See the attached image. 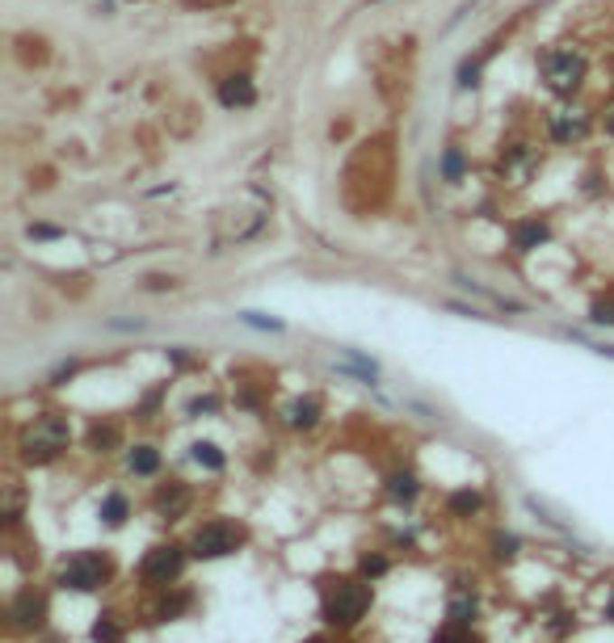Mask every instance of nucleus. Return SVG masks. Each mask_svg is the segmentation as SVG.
<instances>
[{
    "label": "nucleus",
    "mask_w": 614,
    "mask_h": 643,
    "mask_svg": "<svg viewBox=\"0 0 614 643\" xmlns=\"http://www.w3.org/2000/svg\"><path fill=\"white\" fill-rule=\"evenodd\" d=\"M370 593L367 581H349V576H337V581L324 584V597H320V619L329 622V627H358V622L367 619Z\"/></svg>",
    "instance_id": "nucleus-1"
},
{
    "label": "nucleus",
    "mask_w": 614,
    "mask_h": 643,
    "mask_svg": "<svg viewBox=\"0 0 614 643\" xmlns=\"http://www.w3.org/2000/svg\"><path fill=\"white\" fill-rule=\"evenodd\" d=\"M68 442H72V425H68V416L63 413H42L34 416V425H25L22 433V459L25 462H55L68 450Z\"/></svg>",
    "instance_id": "nucleus-2"
},
{
    "label": "nucleus",
    "mask_w": 614,
    "mask_h": 643,
    "mask_svg": "<svg viewBox=\"0 0 614 643\" xmlns=\"http://www.w3.org/2000/svg\"><path fill=\"white\" fill-rule=\"evenodd\" d=\"M543 80L552 89L555 98H572L581 85H585V72H590V60H585V51L577 47H552L543 51Z\"/></svg>",
    "instance_id": "nucleus-3"
},
{
    "label": "nucleus",
    "mask_w": 614,
    "mask_h": 643,
    "mask_svg": "<svg viewBox=\"0 0 614 643\" xmlns=\"http://www.w3.org/2000/svg\"><path fill=\"white\" fill-rule=\"evenodd\" d=\"M245 543V530L232 522H207L198 526L194 538H190V555L194 559H223V555H236Z\"/></svg>",
    "instance_id": "nucleus-4"
},
{
    "label": "nucleus",
    "mask_w": 614,
    "mask_h": 643,
    "mask_svg": "<svg viewBox=\"0 0 614 643\" xmlns=\"http://www.w3.org/2000/svg\"><path fill=\"white\" fill-rule=\"evenodd\" d=\"M110 581V559L93 555V551H80L60 568V584L63 589H76V593H93Z\"/></svg>",
    "instance_id": "nucleus-5"
},
{
    "label": "nucleus",
    "mask_w": 614,
    "mask_h": 643,
    "mask_svg": "<svg viewBox=\"0 0 614 643\" xmlns=\"http://www.w3.org/2000/svg\"><path fill=\"white\" fill-rule=\"evenodd\" d=\"M185 568V551L177 543H160L152 546L148 555H144V564H139V581L152 584V589H169L177 576H181Z\"/></svg>",
    "instance_id": "nucleus-6"
},
{
    "label": "nucleus",
    "mask_w": 614,
    "mask_h": 643,
    "mask_svg": "<svg viewBox=\"0 0 614 643\" xmlns=\"http://www.w3.org/2000/svg\"><path fill=\"white\" fill-rule=\"evenodd\" d=\"M9 619L17 631H42V622H47V597L38 593V589H22V593L13 597Z\"/></svg>",
    "instance_id": "nucleus-7"
},
{
    "label": "nucleus",
    "mask_w": 614,
    "mask_h": 643,
    "mask_svg": "<svg viewBox=\"0 0 614 643\" xmlns=\"http://www.w3.org/2000/svg\"><path fill=\"white\" fill-rule=\"evenodd\" d=\"M547 131H552L555 144H581L590 135V114L577 106L555 109V114H547Z\"/></svg>",
    "instance_id": "nucleus-8"
},
{
    "label": "nucleus",
    "mask_w": 614,
    "mask_h": 643,
    "mask_svg": "<svg viewBox=\"0 0 614 643\" xmlns=\"http://www.w3.org/2000/svg\"><path fill=\"white\" fill-rule=\"evenodd\" d=\"M152 509H156V517H164V522H177V517L190 509V488H185L181 480H172V484H160L156 497H152Z\"/></svg>",
    "instance_id": "nucleus-9"
},
{
    "label": "nucleus",
    "mask_w": 614,
    "mask_h": 643,
    "mask_svg": "<svg viewBox=\"0 0 614 643\" xmlns=\"http://www.w3.org/2000/svg\"><path fill=\"white\" fill-rule=\"evenodd\" d=\"M535 169H539V152H535L530 144H514V147H505L501 152V172L514 185H522Z\"/></svg>",
    "instance_id": "nucleus-10"
},
{
    "label": "nucleus",
    "mask_w": 614,
    "mask_h": 643,
    "mask_svg": "<svg viewBox=\"0 0 614 643\" xmlns=\"http://www.w3.org/2000/svg\"><path fill=\"white\" fill-rule=\"evenodd\" d=\"M509 240H514V248L517 253H535L539 244H547L552 240V223L547 219H517L514 223V231H509Z\"/></svg>",
    "instance_id": "nucleus-11"
},
{
    "label": "nucleus",
    "mask_w": 614,
    "mask_h": 643,
    "mask_svg": "<svg viewBox=\"0 0 614 643\" xmlns=\"http://www.w3.org/2000/svg\"><path fill=\"white\" fill-rule=\"evenodd\" d=\"M219 101L228 109H248L253 101H257V89H253V80H248L245 72L223 76V80H219Z\"/></svg>",
    "instance_id": "nucleus-12"
},
{
    "label": "nucleus",
    "mask_w": 614,
    "mask_h": 643,
    "mask_svg": "<svg viewBox=\"0 0 614 643\" xmlns=\"http://www.w3.org/2000/svg\"><path fill=\"white\" fill-rule=\"evenodd\" d=\"M118 442H123V429L114 425V421H93L88 425V450L93 454H110Z\"/></svg>",
    "instance_id": "nucleus-13"
},
{
    "label": "nucleus",
    "mask_w": 614,
    "mask_h": 643,
    "mask_svg": "<svg viewBox=\"0 0 614 643\" xmlns=\"http://www.w3.org/2000/svg\"><path fill=\"white\" fill-rule=\"evenodd\" d=\"M283 416H286V425H291V429H312L320 421V400H312V396H303V400H291Z\"/></svg>",
    "instance_id": "nucleus-14"
},
{
    "label": "nucleus",
    "mask_w": 614,
    "mask_h": 643,
    "mask_svg": "<svg viewBox=\"0 0 614 643\" xmlns=\"http://www.w3.org/2000/svg\"><path fill=\"white\" fill-rule=\"evenodd\" d=\"M421 484H417V475L413 471H395L392 480H387V497L400 500V505H408V500H417Z\"/></svg>",
    "instance_id": "nucleus-15"
},
{
    "label": "nucleus",
    "mask_w": 614,
    "mask_h": 643,
    "mask_svg": "<svg viewBox=\"0 0 614 643\" xmlns=\"http://www.w3.org/2000/svg\"><path fill=\"white\" fill-rule=\"evenodd\" d=\"M126 467H131V475H156L160 471L156 446H135L131 454H126Z\"/></svg>",
    "instance_id": "nucleus-16"
},
{
    "label": "nucleus",
    "mask_w": 614,
    "mask_h": 643,
    "mask_svg": "<svg viewBox=\"0 0 614 643\" xmlns=\"http://www.w3.org/2000/svg\"><path fill=\"white\" fill-rule=\"evenodd\" d=\"M479 505H484V497H479L476 488H459V492H451V500H446V509L455 513V517H471V513H479Z\"/></svg>",
    "instance_id": "nucleus-17"
},
{
    "label": "nucleus",
    "mask_w": 614,
    "mask_h": 643,
    "mask_svg": "<svg viewBox=\"0 0 614 643\" xmlns=\"http://www.w3.org/2000/svg\"><path fill=\"white\" fill-rule=\"evenodd\" d=\"M126 517H131V500L123 492H110V497L101 500V522L106 526H123Z\"/></svg>",
    "instance_id": "nucleus-18"
},
{
    "label": "nucleus",
    "mask_w": 614,
    "mask_h": 643,
    "mask_svg": "<svg viewBox=\"0 0 614 643\" xmlns=\"http://www.w3.org/2000/svg\"><path fill=\"white\" fill-rule=\"evenodd\" d=\"M190 459H194L198 467H207V471H223V462H228L215 442H194V446H190Z\"/></svg>",
    "instance_id": "nucleus-19"
},
{
    "label": "nucleus",
    "mask_w": 614,
    "mask_h": 643,
    "mask_svg": "<svg viewBox=\"0 0 614 643\" xmlns=\"http://www.w3.org/2000/svg\"><path fill=\"white\" fill-rule=\"evenodd\" d=\"M194 606V593H172V597H164L156 606V619L164 622V619H177V614H185V610Z\"/></svg>",
    "instance_id": "nucleus-20"
},
{
    "label": "nucleus",
    "mask_w": 614,
    "mask_h": 643,
    "mask_svg": "<svg viewBox=\"0 0 614 643\" xmlns=\"http://www.w3.org/2000/svg\"><path fill=\"white\" fill-rule=\"evenodd\" d=\"M433 643H479V639L471 635V622H446L442 631L433 635Z\"/></svg>",
    "instance_id": "nucleus-21"
},
{
    "label": "nucleus",
    "mask_w": 614,
    "mask_h": 643,
    "mask_svg": "<svg viewBox=\"0 0 614 643\" xmlns=\"http://www.w3.org/2000/svg\"><path fill=\"white\" fill-rule=\"evenodd\" d=\"M463 152H459V144H451L446 147V156H442V177L446 182H459V177H463Z\"/></svg>",
    "instance_id": "nucleus-22"
},
{
    "label": "nucleus",
    "mask_w": 614,
    "mask_h": 643,
    "mask_svg": "<svg viewBox=\"0 0 614 643\" xmlns=\"http://www.w3.org/2000/svg\"><path fill=\"white\" fill-rule=\"evenodd\" d=\"M93 643H123V627H118V622L106 614V619L93 627Z\"/></svg>",
    "instance_id": "nucleus-23"
},
{
    "label": "nucleus",
    "mask_w": 614,
    "mask_h": 643,
    "mask_svg": "<svg viewBox=\"0 0 614 643\" xmlns=\"http://www.w3.org/2000/svg\"><path fill=\"white\" fill-rule=\"evenodd\" d=\"M446 619L451 622H471L476 619V597H455L451 610H446Z\"/></svg>",
    "instance_id": "nucleus-24"
},
{
    "label": "nucleus",
    "mask_w": 614,
    "mask_h": 643,
    "mask_svg": "<svg viewBox=\"0 0 614 643\" xmlns=\"http://www.w3.org/2000/svg\"><path fill=\"white\" fill-rule=\"evenodd\" d=\"M387 568H392V564H387V555H362V564H358L362 581H379Z\"/></svg>",
    "instance_id": "nucleus-25"
},
{
    "label": "nucleus",
    "mask_w": 614,
    "mask_h": 643,
    "mask_svg": "<svg viewBox=\"0 0 614 643\" xmlns=\"http://www.w3.org/2000/svg\"><path fill=\"white\" fill-rule=\"evenodd\" d=\"M459 85H463V89H476L479 85V60H463V63H459Z\"/></svg>",
    "instance_id": "nucleus-26"
},
{
    "label": "nucleus",
    "mask_w": 614,
    "mask_h": 643,
    "mask_svg": "<svg viewBox=\"0 0 614 643\" xmlns=\"http://www.w3.org/2000/svg\"><path fill=\"white\" fill-rule=\"evenodd\" d=\"M590 320L593 324H614V303L610 299H598V303L590 307Z\"/></svg>",
    "instance_id": "nucleus-27"
},
{
    "label": "nucleus",
    "mask_w": 614,
    "mask_h": 643,
    "mask_svg": "<svg viewBox=\"0 0 614 643\" xmlns=\"http://www.w3.org/2000/svg\"><path fill=\"white\" fill-rule=\"evenodd\" d=\"M492 546H497V559H514L517 555V538L514 535H497L492 538Z\"/></svg>",
    "instance_id": "nucleus-28"
},
{
    "label": "nucleus",
    "mask_w": 614,
    "mask_h": 643,
    "mask_svg": "<svg viewBox=\"0 0 614 643\" xmlns=\"http://www.w3.org/2000/svg\"><path fill=\"white\" fill-rule=\"evenodd\" d=\"M215 408H219V400H215V396H194L185 413H190V416H198V413H215Z\"/></svg>",
    "instance_id": "nucleus-29"
},
{
    "label": "nucleus",
    "mask_w": 614,
    "mask_h": 643,
    "mask_svg": "<svg viewBox=\"0 0 614 643\" xmlns=\"http://www.w3.org/2000/svg\"><path fill=\"white\" fill-rule=\"evenodd\" d=\"M245 324H253V328H270V332H278V328H283L278 320H265L261 312H245Z\"/></svg>",
    "instance_id": "nucleus-30"
},
{
    "label": "nucleus",
    "mask_w": 614,
    "mask_h": 643,
    "mask_svg": "<svg viewBox=\"0 0 614 643\" xmlns=\"http://www.w3.org/2000/svg\"><path fill=\"white\" fill-rule=\"evenodd\" d=\"M76 370H80V366H76V362H63L60 370H55V375H51V383H63V378H72Z\"/></svg>",
    "instance_id": "nucleus-31"
},
{
    "label": "nucleus",
    "mask_w": 614,
    "mask_h": 643,
    "mask_svg": "<svg viewBox=\"0 0 614 643\" xmlns=\"http://www.w3.org/2000/svg\"><path fill=\"white\" fill-rule=\"evenodd\" d=\"M30 236H34V240H55L60 231H55V228H30Z\"/></svg>",
    "instance_id": "nucleus-32"
},
{
    "label": "nucleus",
    "mask_w": 614,
    "mask_h": 643,
    "mask_svg": "<svg viewBox=\"0 0 614 643\" xmlns=\"http://www.w3.org/2000/svg\"><path fill=\"white\" fill-rule=\"evenodd\" d=\"M602 126H606V135H614V101L606 106V114H602Z\"/></svg>",
    "instance_id": "nucleus-33"
},
{
    "label": "nucleus",
    "mask_w": 614,
    "mask_h": 643,
    "mask_svg": "<svg viewBox=\"0 0 614 643\" xmlns=\"http://www.w3.org/2000/svg\"><path fill=\"white\" fill-rule=\"evenodd\" d=\"M164 286H172V278H160V274L156 278H148V291H164Z\"/></svg>",
    "instance_id": "nucleus-34"
},
{
    "label": "nucleus",
    "mask_w": 614,
    "mask_h": 643,
    "mask_svg": "<svg viewBox=\"0 0 614 643\" xmlns=\"http://www.w3.org/2000/svg\"><path fill=\"white\" fill-rule=\"evenodd\" d=\"M303 643H332V639H320V635H316V639H303Z\"/></svg>",
    "instance_id": "nucleus-35"
},
{
    "label": "nucleus",
    "mask_w": 614,
    "mask_h": 643,
    "mask_svg": "<svg viewBox=\"0 0 614 643\" xmlns=\"http://www.w3.org/2000/svg\"><path fill=\"white\" fill-rule=\"evenodd\" d=\"M606 614H610V619H614V597H610V610H606Z\"/></svg>",
    "instance_id": "nucleus-36"
}]
</instances>
